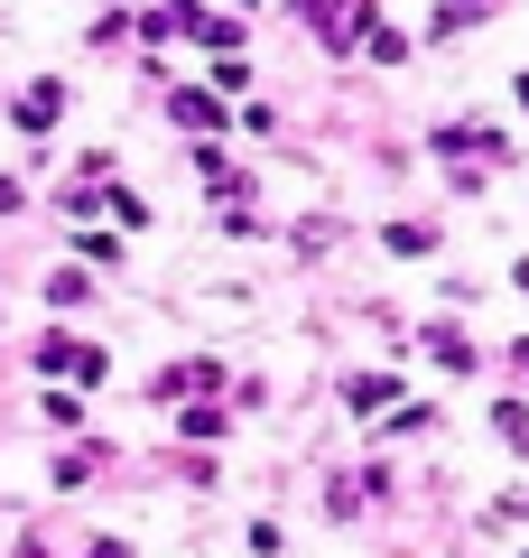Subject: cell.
Masks as SVG:
<instances>
[{
    "instance_id": "ba28073f",
    "label": "cell",
    "mask_w": 529,
    "mask_h": 558,
    "mask_svg": "<svg viewBox=\"0 0 529 558\" xmlns=\"http://www.w3.org/2000/svg\"><path fill=\"white\" fill-rule=\"evenodd\" d=\"M465 20H483V0H446L436 10V28H465Z\"/></svg>"
},
{
    "instance_id": "277c9868",
    "label": "cell",
    "mask_w": 529,
    "mask_h": 558,
    "mask_svg": "<svg viewBox=\"0 0 529 558\" xmlns=\"http://www.w3.org/2000/svg\"><path fill=\"white\" fill-rule=\"evenodd\" d=\"M428 354H436V363H446V373H473V344H465V336H455V326H428Z\"/></svg>"
},
{
    "instance_id": "7a4b0ae2",
    "label": "cell",
    "mask_w": 529,
    "mask_h": 558,
    "mask_svg": "<svg viewBox=\"0 0 529 558\" xmlns=\"http://www.w3.org/2000/svg\"><path fill=\"white\" fill-rule=\"evenodd\" d=\"M168 112L186 121V131H223V102H214V94H196V84H176V94H168Z\"/></svg>"
},
{
    "instance_id": "52a82bcc",
    "label": "cell",
    "mask_w": 529,
    "mask_h": 558,
    "mask_svg": "<svg viewBox=\"0 0 529 558\" xmlns=\"http://www.w3.org/2000/svg\"><path fill=\"white\" fill-rule=\"evenodd\" d=\"M391 252H436V223H391Z\"/></svg>"
},
{
    "instance_id": "3957f363",
    "label": "cell",
    "mask_w": 529,
    "mask_h": 558,
    "mask_svg": "<svg viewBox=\"0 0 529 558\" xmlns=\"http://www.w3.org/2000/svg\"><path fill=\"white\" fill-rule=\"evenodd\" d=\"M57 112H65V84H28L20 94V131H47Z\"/></svg>"
},
{
    "instance_id": "6da1fadb",
    "label": "cell",
    "mask_w": 529,
    "mask_h": 558,
    "mask_svg": "<svg viewBox=\"0 0 529 558\" xmlns=\"http://www.w3.org/2000/svg\"><path fill=\"white\" fill-rule=\"evenodd\" d=\"M38 373H57V381H102V373H112V354H102V344H75V336H47V344H38Z\"/></svg>"
},
{
    "instance_id": "9c48e42d",
    "label": "cell",
    "mask_w": 529,
    "mask_h": 558,
    "mask_svg": "<svg viewBox=\"0 0 529 558\" xmlns=\"http://www.w3.org/2000/svg\"><path fill=\"white\" fill-rule=\"evenodd\" d=\"M520 289H529V260H520Z\"/></svg>"
},
{
    "instance_id": "8992f818",
    "label": "cell",
    "mask_w": 529,
    "mask_h": 558,
    "mask_svg": "<svg viewBox=\"0 0 529 558\" xmlns=\"http://www.w3.org/2000/svg\"><path fill=\"white\" fill-rule=\"evenodd\" d=\"M47 299H57V307H84V299H94V279H84V270H57V279H47Z\"/></svg>"
},
{
    "instance_id": "30bf717a",
    "label": "cell",
    "mask_w": 529,
    "mask_h": 558,
    "mask_svg": "<svg viewBox=\"0 0 529 558\" xmlns=\"http://www.w3.org/2000/svg\"><path fill=\"white\" fill-rule=\"evenodd\" d=\"M520 102H529V75H520Z\"/></svg>"
},
{
    "instance_id": "5b68a950",
    "label": "cell",
    "mask_w": 529,
    "mask_h": 558,
    "mask_svg": "<svg viewBox=\"0 0 529 558\" xmlns=\"http://www.w3.org/2000/svg\"><path fill=\"white\" fill-rule=\"evenodd\" d=\"M391 400V373H362V381H344V410H381Z\"/></svg>"
}]
</instances>
